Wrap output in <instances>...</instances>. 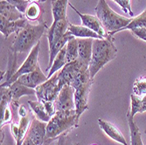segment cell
<instances>
[{
    "instance_id": "4fadbf2b",
    "label": "cell",
    "mask_w": 146,
    "mask_h": 145,
    "mask_svg": "<svg viewBox=\"0 0 146 145\" xmlns=\"http://www.w3.org/2000/svg\"><path fill=\"white\" fill-rule=\"evenodd\" d=\"M30 118L28 116L19 118V124L14 122L11 123V132L16 142V145H22L27 136L28 129L31 124Z\"/></svg>"
},
{
    "instance_id": "83f0119b",
    "label": "cell",
    "mask_w": 146,
    "mask_h": 145,
    "mask_svg": "<svg viewBox=\"0 0 146 145\" xmlns=\"http://www.w3.org/2000/svg\"><path fill=\"white\" fill-rule=\"evenodd\" d=\"M134 28H146V9L135 19H132L131 22L119 32L124 30H131Z\"/></svg>"
},
{
    "instance_id": "3957f363",
    "label": "cell",
    "mask_w": 146,
    "mask_h": 145,
    "mask_svg": "<svg viewBox=\"0 0 146 145\" xmlns=\"http://www.w3.org/2000/svg\"><path fill=\"white\" fill-rule=\"evenodd\" d=\"M93 83L94 80L90 76L88 66H83L79 70L71 83V86L74 89V103L78 122L81 115L88 109V96Z\"/></svg>"
},
{
    "instance_id": "f546056e",
    "label": "cell",
    "mask_w": 146,
    "mask_h": 145,
    "mask_svg": "<svg viewBox=\"0 0 146 145\" xmlns=\"http://www.w3.org/2000/svg\"><path fill=\"white\" fill-rule=\"evenodd\" d=\"M0 114H1V124H0L1 128L5 125L12 122L11 121L13 118V113H12V107L11 104L6 106L5 108L0 109Z\"/></svg>"
},
{
    "instance_id": "30bf717a",
    "label": "cell",
    "mask_w": 146,
    "mask_h": 145,
    "mask_svg": "<svg viewBox=\"0 0 146 145\" xmlns=\"http://www.w3.org/2000/svg\"><path fill=\"white\" fill-rule=\"evenodd\" d=\"M68 5H70L71 8L74 9V11L79 15V17L81 18L82 25H84V26H86V27L91 29L92 31L96 32V33H98L103 38H107L110 37L108 32L106 31L103 24H102V22L100 21V19L97 17H96L94 15H90V14H83V13L80 12L76 8H74V6L72 5L71 4H69Z\"/></svg>"
},
{
    "instance_id": "5bb4252c",
    "label": "cell",
    "mask_w": 146,
    "mask_h": 145,
    "mask_svg": "<svg viewBox=\"0 0 146 145\" xmlns=\"http://www.w3.org/2000/svg\"><path fill=\"white\" fill-rule=\"evenodd\" d=\"M47 76L44 74L40 67H38L33 72L21 75L17 81L26 87L35 89L38 86L47 81Z\"/></svg>"
},
{
    "instance_id": "74e56055",
    "label": "cell",
    "mask_w": 146,
    "mask_h": 145,
    "mask_svg": "<svg viewBox=\"0 0 146 145\" xmlns=\"http://www.w3.org/2000/svg\"><path fill=\"white\" fill-rule=\"evenodd\" d=\"M26 1H38V2H41V3H44V2H46V0H26Z\"/></svg>"
},
{
    "instance_id": "cb8c5ba5",
    "label": "cell",
    "mask_w": 146,
    "mask_h": 145,
    "mask_svg": "<svg viewBox=\"0 0 146 145\" xmlns=\"http://www.w3.org/2000/svg\"><path fill=\"white\" fill-rule=\"evenodd\" d=\"M67 46V45H66ZM66 54H67V48L66 46L59 52V54L56 55L54 62L52 64V67L49 70V73L47 74V78H51L52 75H54L55 73L59 72L60 70H61L64 66L67 64V60H66Z\"/></svg>"
},
{
    "instance_id": "7402d4cb",
    "label": "cell",
    "mask_w": 146,
    "mask_h": 145,
    "mask_svg": "<svg viewBox=\"0 0 146 145\" xmlns=\"http://www.w3.org/2000/svg\"><path fill=\"white\" fill-rule=\"evenodd\" d=\"M28 105L34 114V117L37 118L38 120L44 122H48L51 120L52 117L47 114L44 104L41 101H28Z\"/></svg>"
},
{
    "instance_id": "ffe728a7",
    "label": "cell",
    "mask_w": 146,
    "mask_h": 145,
    "mask_svg": "<svg viewBox=\"0 0 146 145\" xmlns=\"http://www.w3.org/2000/svg\"><path fill=\"white\" fill-rule=\"evenodd\" d=\"M51 5L54 21H60L68 19L67 8L69 5L68 0H52Z\"/></svg>"
},
{
    "instance_id": "ac0fdd59",
    "label": "cell",
    "mask_w": 146,
    "mask_h": 145,
    "mask_svg": "<svg viewBox=\"0 0 146 145\" xmlns=\"http://www.w3.org/2000/svg\"><path fill=\"white\" fill-rule=\"evenodd\" d=\"M0 16L5 18L9 21H16L25 18L22 12L5 0H0Z\"/></svg>"
},
{
    "instance_id": "8fae6325",
    "label": "cell",
    "mask_w": 146,
    "mask_h": 145,
    "mask_svg": "<svg viewBox=\"0 0 146 145\" xmlns=\"http://www.w3.org/2000/svg\"><path fill=\"white\" fill-rule=\"evenodd\" d=\"M46 126L44 122L33 117L31 122L27 136L36 145H44L46 140Z\"/></svg>"
},
{
    "instance_id": "7a4b0ae2",
    "label": "cell",
    "mask_w": 146,
    "mask_h": 145,
    "mask_svg": "<svg viewBox=\"0 0 146 145\" xmlns=\"http://www.w3.org/2000/svg\"><path fill=\"white\" fill-rule=\"evenodd\" d=\"M117 54V48L114 44V38L110 35L103 39H94L91 61L88 66V71L91 78L94 80L97 73L114 59Z\"/></svg>"
},
{
    "instance_id": "e0dca14e",
    "label": "cell",
    "mask_w": 146,
    "mask_h": 145,
    "mask_svg": "<svg viewBox=\"0 0 146 145\" xmlns=\"http://www.w3.org/2000/svg\"><path fill=\"white\" fill-rule=\"evenodd\" d=\"M98 124L102 128V130L105 133V135H107L110 138L123 145H128L125 137L123 136L121 131L116 128L115 125H114L110 122L102 120L101 118L98 119Z\"/></svg>"
},
{
    "instance_id": "8992f818",
    "label": "cell",
    "mask_w": 146,
    "mask_h": 145,
    "mask_svg": "<svg viewBox=\"0 0 146 145\" xmlns=\"http://www.w3.org/2000/svg\"><path fill=\"white\" fill-rule=\"evenodd\" d=\"M58 72L51 78L47 79L44 83L38 86L36 90V96L38 101H55L60 90L58 87Z\"/></svg>"
},
{
    "instance_id": "9a60e30c",
    "label": "cell",
    "mask_w": 146,
    "mask_h": 145,
    "mask_svg": "<svg viewBox=\"0 0 146 145\" xmlns=\"http://www.w3.org/2000/svg\"><path fill=\"white\" fill-rule=\"evenodd\" d=\"M28 23L25 18L20 19L16 21H9L5 18L0 16V32L4 35L5 38H7L13 32L18 33L22 28H24Z\"/></svg>"
},
{
    "instance_id": "603a6c76",
    "label": "cell",
    "mask_w": 146,
    "mask_h": 145,
    "mask_svg": "<svg viewBox=\"0 0 146 145\" xmlns=\"http://www.w3.org/2000/svg\"><path fill=\"white\" fill-rule=\"evenodd\" d=\"M131 100V107L129 115L131 117H134L137 113L146 112V95L143 97L137 96L134 94L130 95Z\"/></svg>"
},
{
    "instance_id": "e575fe53",
    "label": "cell",
    "mask_w": 146,
    "mask_h": 145,
    "mask_svg": "<svg viewBox=\"0 0 146 145\" xmlns=\"http://www.w3.org/2000/svg\"><path fill=\"white\" fill-rule=\"evenodd\" d=\"M130 32L137 38L146 41V28H134L131 29Z\"/></svg>"
},
{
    "instance_id": "4dcf8cb0",
    "label": "cell",
    "mask_w": 146,
    "mask_h": 145,
    "mask_svg": "<svg viewBox=\"0 0 146 145\" xmlns=\"http://www.w3.org/2000/svg\"><path fill=\"white\" fill-rule=\"evenodd\" d=\"M5 1H7L11 5L15 6L23 14L25 13L28 5L30 4V1H26V0H5Z\"/></svg>"
},
{
    "instance_id": "1f68e13d",
    "label": "cell",
    "mask_w": 146,
    "mask_h": 145,
    "mask_svg": "<svg viewBox=\"0 0 146 145\" xmlns=\"http://www.w3.org/2000/svg\"><path fill=\"white\" fill-rule=\"evenodd\" d=\"M113 1H115L119 6H120L125 13H129L131 17L134 16V13L131 10L130 0H113Z\"/></svg>"
},
{
    "instance_id": "484cf974",
    "label": "cell",
    "mask_w": 146,
    "mask_h": 145,
    "mask_svg": "<svg viewBox=\"0 0 146 145\" xmlns=\"http://www.w3.org/2000/svg\"><path fill=\"white\" fill-rule=\"evenodd\" d=\"M42 14L41 8L36 1H32L26 8L24 15L28 21H36L40 18Z\"/></svg>"
},
{
    "instance_id": "5b68a950",
    "label": "cell",
    "mask_w": 146,
    "mask_h": 145,
    "mask_svg": "<svg viewBox=\"0 0 146 145\" xmlns=\"http://www.w3.org/2000/svg\"><path fill=\"white\" fill-rule=\"evenodd\" d=\"M79 122L76 117V110L57 111L52 116L46 126V140H54L62 134L77 128Z\"/></svg>"
},
{
    "instance_id": "d4e9b609",
    "label": "cell",
    "mask_w": 146,
    "mask_h": 145,
    "mask_svg": "<svg viewBox=\"0 0 146 145\" xmlns=\"http://www.w3.org/2000/svg\"><path fill=\"white\" fill-rule=\"evenodd\" d=\"M127 119H128V123H129V131H130V143H131V145H143L139 128H138L137 125L136 124V122L133 121V117H131L129 115V113L127 114Z\"/></svg>"
},
{
    "instance_id": "836d02e7",
    "label": "cell",
    "mask_w": 146,
    "mask_h": 145,
    "mask_svg": "<svg viewBox=\"0 0 146 145\" xmlns=\"http://www.w3.org/2000/svg\"><path fill=\"white\" fill-rule=\"evenodd\" d=\"M45 106V109L47 112V114L52 117L54 116L57 110H56V108H55V104H54V101H44L42 102Z\"/></svg>"
},
{
    "instance_id": "d590c367",
    "label": "cell",
    "mask_w": 146,
    "mask_h": 145,
    "mask_svg": "<svg viewBox=\"0 0 146 145\" xmlns=\"http://www.w3.org/2000/svg\"><path fill=\"white\" fill-rule=\"evenodd\" d=\"M18 114H19V118L28 116V111L25 108V106H23V105H19V106L18 107Z\"/></svg>"
},
{
    "instance_id": "6da1fadb",
    "label": "cell",
    "mask_w": 146,
    "mask_h": 145,
    "mask_svg": "<svg viewBox=\"0 0 146 145\" xmlns=\"http://www.w3.org/2000/svg\"><path fill=\"white\" fill-rule=\"evenodd\" d=\"M48 27L45 22L38 24H32L27 23L22 28L13 40L10 51L15 54H30L33 48L39 43L41 37L47 32Z\"/></svg>"
},
{
    "instance_id": "44dd1931",
    "label": "cell",
    "mask_w": 146,
    "mask_h": 145,
    "mask_svg": "<svg viewBox=\"0 0 146 145\" xmlns=\"http://www.w3.org/2000/svg\"><path fill=\"white\" fill-rule=\"evenodd\" d=\"M11 93L12 95V101H19V98L22 96H26V95H32L36 94V90L31 87H26L18 81L13 82L9 86Z\"/></svg>"
},
{
    "instance_id": "f35d334b",
    "label": "cell",
    "mask_w": 146,
    "mask_h": 145,
    "mask_svg": "<svg viewBox=\"0 0 146 145\" xmlns=\"http://www.w3.org/2000/svg\"><path fill=\"white\" fill-rule=\"evenodd\" d=\"M92 145H97V144H96V143H94V144H92Z\"/></svg>"
},
{
    "instance_id": "277c9868",
    "label": "cell",
    "mask_w": 146,
    "mask_h": 145,
    "mask_svg": "<svg viewBox=\"0 0 146 145\" xmlns=\"http://www.w3.org/2000/svg\"><path fill=\"white\" fill-rule=\"evenodd\" d=\"M95 11L96 17L100 19L109 35L112 37L119 32L122 28L128 25L132 20V19L121 16L114 11L106 2V0H98Z\"/></svg>"
},
{
    "instance_id": "ba28073f",
    "label": "cell",
    "mask_w": 146,
    "mask_h": 145,
    "mask_svg": "<svg viewBox=\"0 0 146 145\" xmlns=\"http://www.w3.org/2000/svg\"><path fill=\"white\" fill-rule=\"evenodd\" d=\"M83 66H86V65H84L82 61L77 60L75 61L67 63L64 66V68L58 72V80H59L58 87H59L60 91L64 86L71 85V83L74 80L76 74L78 73L79 70L81 69Z\"/></svg>"
},
{
    "instance_id": "d6986e66",
    "label": "cell",
    "mask_w": 146,
    "mask_h": 145,
    "mask_svg": "<svg viewBox=\"0 0 146 145\" xmlns=\"http://www.w3.org/2000/svg\"><path fill=\"white\" fill-rule=\"evenodd\" d=\"M68 31L75 38H94V39H103L102 37H101L98 33L92 31L91 29L86 27L84 25H76L70 24L68 26Z\"/></svg>"
},
{
    "instance_id": "f1b7e54d",
    "label": "cell",
    "mask_w": 146,
    "mask_h": 145,
    "mask_svg": "<svg viewBox=\"0 0 146 145\" xmlns=\"http://www.w3.org/2000/svg\"><path fill=\"white\" fill-rule=\"evenodd\" d=\"M133 94L143 97L146 95V76L138 77L133 83Z\"/></svg>"
},
{
    "instance_id": "52a82bcc",
    "label": "cell",
    "mask_w": 146,
    "mask_h": 145,
    "mask_svg": "<svg viewBox=\"0 0 146 145\" xmlns=\"http://www.w3.org/2000/svg\"><path fill=\"white\" fill-rule=\"evenodd\" d=\"M39 50H40V46H39V43H38V45H36L33 48V50L30 52V54H28L27 58L25 59L24 63L19 68L18 71L15 73L14 75L11 77V80L8 82L2 83L1 87H9L11 84H12L13 82H15L21 75L25 74V73H32L38 67H39L38 60Z\"/></svg>"
},
{
    "instance_id": "d6a6232c",
    "label": "cell",
    "mask_w": 146,
    "mask_h": 145,
    "mask_svg": "<svg viewBox=\"0 0 146 145\" xmlns=\"http://www.w3.org/2000/svg\"><path fill=\"white\" fill-rule=\"evenodd\" d=\"M68 133L69 131L66 132L64 134H62L61 136H60L59 137H57V141L55 142L54 145H79L77 143H74L72 142V141L70 140L69 136H68Z\"/></svg>"
},
{
    "instance_id": "2e32d148",
    "label": "cell",
    "mask_w": 146,
    "mask_h": 145,
    "mask_svg": "<svg viewBox=\"0 0 146 145\" xmlns=\"http://www.w3.org/2000/svg\"><path fill=\"white\" fill-rule=\"evenodd\" d=\"M77 38L78 42V60L84 65L89 66L93 52V41L94 38Z\"/></svg>"
},
{
    "instance_id": "4316f807",
    "label": "cell",
    "mask_w": 146,
    "mask_h": 145,
    "mask_svg": "<svg viewBox=\"0 0 146 145\" xmlns=\"http://www.w3.org/2000/svg\"><path fill=\"white\" fill-rule=\"evenodd\" d=\"M67 48V54H66V60H67V63H70L73 61H75L78 60V42L77 38H73L69 39L68 42L66 46Z\"/></svg>"
},
{
    "instance_id": "8d00e7d4",
    "label": "cell",
    "mask_w": 146,
    "mask_h": 145,
    "mask_svg": "<svg viewBox=\"0 0 146 145\" xmlns=\"http://www.w3.org/2000/svg\"><path fill=\"white\" fill-rule=\"evenodd\" d=\"M22 145H36L32 140H31V138L27 136H26V138H25V142H23V144Z\"/></svg>"
},
{
    "instance_id": "7c38bea8",
    "label": "cell",
    "mask_w": 146,
    "mask_h": 145,
    "mask_svg": "<svg viewBox=\"0 0 146 145\" xmlns=\"http://www.w3.org/2000/svg\"><path fill=\"white\" fill-rule=\"evenodd\" d=\"M69 24L70 23L68 19L60 21H52V24L47 30V40L49 47L65 35V33L68 32Z\"/></svg>"
},
{
    "instance_id": "9c48e42d",
    "label": "cell",
    "mask_w": 146,
    "mask_h": 145,
    "mask_svg": "<svg viewBox=\"0 0 146 145\" xmlns=\"http://www.w3.org/2000/svg\"><path fill=\"white\" fill-rule=\"evenodd\" d=\"M57 111H71L75 109L74 89L71 85L64 86L54 101Z\"/></svg>"
}]
</instances>
